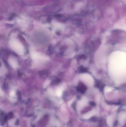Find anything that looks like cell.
Masks as SVG:
<instances>
[{
	"mask_svg": "<svg viewBox=\"0 0 126 127\" xmlns=\"http://www.w3.org/2000/svg\"><path fill=\"white\" fill-rule=\"evenodd\" d=\"M111 71L116 75H126V53L116 52L112 55L110 61Z\"/></svg>",
	"mask_w": 126,
	"mask_h": 127,
	"instance_id": "1",
	"label": "cell"
},
{
	"mask_svg": "<svg viewBox=\"0 0 126 127\" xmlns=\"http://www.w3.org/2000/svg\"><path fill=\"white\" fill-rule=\"evenodd\" d=\"M11 43L12 48L18 53L21 54L23 53V48L21 43L16 41H12Z\"/></svg>",
	"mask_w": 126,
	"mask_h": 127,
	"instance_id": "2",
	"label": "cell"
},
{
	"mask_svg": "<svg viewBox=\"0 0 126 127\" xmlns=\"http://www.w3.org/2000/svg\"><path fill=\"white\" fill-rule=\"evenodd\" d=\"M84 80L87 83L91 85H92L93 83V80H92V78L91 77L90 75H88L87 74L84 75L82 77Z\"/></svg>",
	"mask_w": 126,
	"mask_h": 127,
	"instance_id": "3",
	"label": "cell"
},
{
	"mask_svg": "<svg viewBox=\"0 0 126 127\" xmlns=\"http://www.w3.org/2000/svg\"><path fill=\"white\" fill-rule=\"evenodd\" d=\"M96 114V111L94 110H92L89 112L87 113L84 116V118L85 119H89L93 116Z\"/></svg>",
	"mask_w": 126,
	"mask_h": 127,
	"instance_id": "4",
	"label": "cell"
},
{
	"mask_svg": "<svg viewBox=\"0 0 126 127\" xmlns=\"http://www.w3.org/2000/svg\"><path fill=\"white\" fill-rule=\"evenodd\" d=\"M107 125L109 127H112L113 125V119L111 116H109L107 117Z\"/></svg>",
	"mask_w": 126,
	"mask_h": 127,
	"instance_id": "5",
	"label": "cell"
},
{
	"mask_svg": "<svg viewBox=\"0 0 126 127\" xmlns=\"http://www.w3.org/2000/svg\"><path fill=\"white\" fill-rule=\"evenodd\" d=\"M126 118V113H123L120 115L119 117V121L120 122H123Z\"/></svg>",
	"mask_w": 126,
	"mask_h": 127,
	"instance_id": "6",
	"label": "cell"
},
{
	"mask_svg": "<svg viewBox=\"0 0 126 127\" xmlns=\"http://www.w3.org/2000/svg\"><path fill=\"white\" fill-rule=\"evenodd\" d=\"M86 102H87V101L85 99L82 100L81 102H80L79 104V107L80 108H81L83 107L86 104Z\"/></svg>",
	"mask_w": 126,
	"mask_h": 127,
	"instance_id": "7",
	"label": "cell"
},
{
	"mask_svg": "<svg viewBox=\"0 0 126 127\" xmlns=\"http://www.w3.org/2000/svg\"><path fill=\"white\" fill-rule=\"evenodd\" d=\"M62 93V91L61 89H59L57 91V94L58 96H60L61 95Z\"/></svg>",
	"mask_w": 126,
	"mask_h": 127,
	"instance_id": "8",
	"label": "cell"
},
{
	"mask_svg": "<svg viewBox=\"0 0 126 127\" xmlns=\"http://www.w3.org/2000/svg\"><path fill=\"white\" fill-rule=\"evenodd\" d=\"M112 88L111 87H106V88L105 89V91L106 92H110L112 90Z\"/></svg>",
	"mask_w": 126,
	"mask_h": 127,
	"instance_id": "9",
	"label": "cell"
}]
</instances>
